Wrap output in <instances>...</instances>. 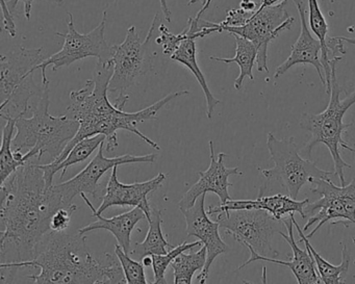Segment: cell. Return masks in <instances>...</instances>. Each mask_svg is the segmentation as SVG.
<instances>
[{
  "label": "cell",
  "mask_w": 355,
  "mask_h": 284,
  "mask_svg": "<svg viewBox=\"0 0 355 284\" xmlns=\"http://www.w3.org/2000/svg\"><path fill=\"white\" fill-rule=\"evenodd\" d=\"M161 24V14L157 13L143 42L137 34L136 26H130L123 42L119 45H114L112 55L114 74L110 82V93H122L128 90L136 84L139 78L146 76L153 70L151 44L159 36Z\"/></svg>",
  "instance_id": "cell-8"
},
{
  "label": "cell",
  "mask_w": 355,
  "mask_h": 284,
  "mask_svg": "<svg viewBox=\"0 0 355 284\" xmlns=\"http://www.w3.org/2000/svg\"><path fill=\"white\" fill-rule=\"evenodd\" d=\"M209 157L211 163L207 171L199 172V180L193 184L186 194L180 199L178 206L180 209L191 208L194 206L197 199L205 193H214L219 197L221 204L232 200L228 188L232 186L228 178L230 176H243L242 172L239 171V167L227 168L224 165V159L227 154L219 153L216 157L215 147L213 141H209Z\"/></svg>",
  "instance_id": "cell-15"
},
{
  "label": "cell",
  "mask_w": 355,
  "mask_h": 284,
  "mask_svg": "<svg viewBox=\"0 0 355 284\" xmlns=\"http://www.w3.org/2000/svg\"><path fill=\"white\" fill-rule=\"evenodd\" d=\"M345 43H348V44L354 45L355 46V38H346V37H340Z\"/></svg>",
  "instance_id": "cell-41"
},
{
  "label": "cell",
  "mask_w": 355,
  "mask_h": 284,
  "mask_svg": "<svg viewBox=\"0 0 355 284\" xmlns=\"http://www.w3.org/2000/svg\"><path fill=\"white\" fill-rule=\"evenodd\" d=\"M311 188L313 194L319 195L321 199L309 203L304 208L309 221L303 227V231L309 230L311 226L315 229L307 234V238H313L315 232L328 222L354 224L355 225V178L350 184L338 186L331 179H318Z\"/></svg>",
  "instance_id": "cell-11"
},
{
  "label": "cell",
  "mask_w": 355,
  "mask_h": 284,
  "mask_svg": "<svg viewBox=\"0 0 355 284\" xmlns=\"http://www.w3.org/2000/svg\"><path fill=\"white\" fill-rule=\"evenodd\" d=\"M217 222L239 244L253 249L261 256L277 258L279 252L272 247L274 234L282 231V220L263 209H236L218 213Z\"/></svg>",
  "instance_id": "cell-9"
},
{
  "label": "cell",
  "mask_w": 355,
  "mask_h": 284,
  "mask_svg": "<svg viewBox=\"0 0 355 284\" xmlns=\"http://www.w3.org/2000/svg\"><path fill=\"white\" fill-rule=\"evenodd\" d=\"M290 217L292 218L293 223H294L295 228L300 236V242H304L305 248L307 249L313 260H315V269H317L318 274H319L320 281L323 284H340L343 283L342 275L348 272L349 267H350L351 256L349 254L348 248L347 245L345 244L342 249V261L340 265H334L328 263L327 260L323 258L319 253L315 251V249L311 246L309 242V238L304 236L303 229H301L299 224L295 220L294 213H291Z\"/></svg>",
  "instance_id": "cell-21"
},
{
  "label": "cell",
  "mask_w": 355,
  "mask_h": 284,
  "mask_svg": "<svg viewBox=\"0 0 355 284\" xmlns=\"http://www.w3.org/2000/svg\"><path fill=\"white\" fill-rule=\"evenodd\" d=\"M240 8L244 11L250 12V13H254L257 11V3L252 0H242L240 3Z\"/></svg>",
  "instance_id": "cell-37"
},
{
  "label": "cell",
  "mask_w": 355,
  "mask_h": 284,
  "mask_svg": "<svg viewBox=\"0 0 355 284\" xmlns=\"http://www.w3.org/2000/svg\"><path fill=\"white\" fill-rule=\"evenodd\" d=\"M201 242H184V244L178 245V247L172 248L167 254L151 255L153 256V269L155 274V281L153 283L165 284L167 283L166 280V271L168 267L171 265L172 261L180 254L187 250H193V248L197 246H201Z\"/></svg>",
  "instance_id": "cell-29"
},
{
  "label": "cell",
  "mask_w": 355,
  "mask_h": 284,
  "mask_svg": "<svg viewBox=\"0 0 355 284\" xmlns=\"http://www.w3.org/2000/svg\"><path fill=\"white\" fill-rule=\"evenodd\" d=\"M19 1H24V16H26V19L30 20L31 16H32L33 3H34L35 0H8V8H9L10 11H11L12 13L15 11L16 7H17ZM46 1L51 3H55V5H63V0H46Z\"/></svg>",
  "instance_id": "cell-35"
},
{
  "label": "cell",
  "mask_w": 355,
  "mask_h": 284,
  "mask_svg": "<svg viewBox=\"0 0 355 284\" xmlns=\"http://www.w3.org/2000/svg\"><path fill=\"white\" fill-rule=\"evenodd\" d=\"M76 209H78V206L74 204L58 209L51 218V230L58 232L66 231L69 227L72 215L74 211H76Z\"/></svg>",
  "instance_id": "cell-32"
},
{
  "label": "cell",
  "mask_w": 355,
  "mask_h": 284,
  "mask_svg": "<svg viewBox=\"0 0 355 284\" xmlns=\"http://www.w3.org/2000/svg\"><path fill=\"white\" fill-rule=\"evenodd\" d=\"M236 40V55L232 59H223V57H211V61L220 62V63L232 64L236 63L240 67V74L234 80V89L240 91L243 87V82L246 78L250 80H254L253 76V67L257 62V48L254 44L248 39L234 35Z\"/></svg>",
  "instance_id": "cell-25"
},
{
  "label": "cell",
  "mask_w": 355,
  "mask_h": 284,
  "mask_svg": "<svg viewBox=\"0 0 355 284\" xmlns=\"http://www.w3.org/2000/svg\"><path fill=\"white\" fill-rule=\"evenodd\" d=\"M342 57H334L330 60L331 66V78H330V100L327 109L320 114H302L300 120V127L311 134L307 144L305 145L304 152L307 159H311V150L318 144H324L329 149L330 154L334 163V174L338 175L340 186H345L344 170L352 168L340 157V146L352 152L353 148L347 144L343 139L345 130L350 127L351 123L343 122L344 116L348 109L355 105V90L349 93L348 96L340 99L342 89L336 78V67Z\"/></svg>",
  "instance_id": "cell-5"
},
{
  "label": "cell",
  "mask_w": 355,
  "mask_h": 284,
  "mask_svg": "<svg viewBox=\"0 0 355 284\" xmlns=\"http://www.w3.org/2000/svg\"><path fill=\"white\" fill-rule=\"evenodd\" d=\"M142 263L144 265L145 267H153V256L151 255H148V256H145L144 258H142Z\"/></svg>",
  "instance_id": "cell-40"
},
{
  "label": "cell",
  "mask_w": 355,
  "mask_h": 284,
  "mask_svg": "<svg viewBox=\"0 0 355 284\" xmlns=\"http://www.w3.org/2000/svg\"><path fill=\"white\" fill-rule=\"evenodd\" d=\"M67 15L69 16V21L67 22L68 32L66 34H55L64 38L63 48L49 59H45L38 66V70L40 69L42 72V85H49L46 76V69L49 66H53V70L55 72L60 68L65 66L68 67L74 62L86 57H94L97 61L101 62H109L112 60L113 46L107 44L105 37L107 12H103L101 24L88 34H80L74 26L73 15L71 13H67Z\"/></svg>",
  "instance_id": "cell-10"
},
{
  "label": "cell",
  "mask_w": 355,
  "mask_h": 284,
  "mask_svg": "<svg viewBox=\"0 0 355 284\" xmlns=\"http://www.w3.org/2000/svg\"><path fill=\"white\" fill-rule=\"evenodd\" d=\"M286 1L279 5L266 8L263 11H255L244 26L225 28L223 32L238 35L248 39L257 48V70L269 72L268 68V46L282 32L291 30L295 22L294 17H288L286 10Z\"/></svg>",
  "instance_id": "cell-12"
},
{
  "label": "cell",
  "mask_w": 355,
  "mask_h": 284,
  "mask_svg": "<svg viewBox=\"0 0 355 284\" xmlns=\"http://www.w3.org/2000/svg\"><path fill=\"white\" fill-rule=\"evenodd\" d=\"M114 74L113 61H97L94 76L92 80H87L85 86L80 90L70 93V105L66 109L65 115L70 119L76 120L80 123L78 134L68 143L63 152L53 163H60L67 157L69 151L80 141L96 134H105L107 136V152H113L119 146L117 132L119 130H128L142 139L146 144L159 150L161 147L153 142L148 136H144L138 130V124L147 120L157 119V113L172 100L182 96L190 95L189 91H178L162 98L150 107L136 112L126 113L117 105H112L109 101V86Z\"/></svg>",
  "instance_id": "cell-2"
},
{
  "label": "cell",
  "mask_w": 355,
  "mask_h": 284,
  "mask_svg": "<svg viewBox=\"0 0 355 284\" xmlns=\"http://www.w3.org/2000/svg\"><path fill=\"white\" fill-rule=\"evenodd\" d=\"M344 134L347 139V144L352 145V152L355 153V123H351L350 127L345 130Z\"/></svg>",
  "instance_id": "cell-36"
},
{
  "label": "cell",
  "mask_w": 355,
  "mask_h": 284,
  "mask_svg": "<svg viewBox=\"0 0 355 284\" xmlns=\"http://www.w3.org/2000/svg\"><path fill=\"white\" fill-rule=\"evenodd\" d=\"M207 247H201L197 252H191L189 254L180 253L171 263L174 273V283L191 284L193 276L197 271H202L207 263Z\"/></svg>",
  "instance_id": "cell-27"
},
{
  "label": "cell",
  "mask_w": 355,
  "mask_h": 284,
  "mask_svg": "<svg viewBox=\"0 0 355 284\" xmlns=\"http://www.w3.org/2000/svg\"><path fill=\"white\" fill-rule=\"evenodd\" d=\"M80 197L84 199L86 204L90 207L93 217L96 218L97 221L93 222V223H90L85 227L80 228L78 231L85 234L87 232L94 231V230H107L115 236L118 244L122 247V249L128 254H130L132 253V238H132V231H134L135 227L139 222L142 221V220H147V215L144 211L141 209L140 207H134L132 211H128V213H121V215H115V217L107 219V218H103V215L97 213V209L94 208L86 194H82Z\"/></svg>",
  "instance_id": "cell-20"
},
{
  "label": "cell",
  "mask_w": 355,
  "mask_h": 284,
  "mask_svg": "<svg viewBox=\"0 0 355 284\" xmlns=\"http://www.w3.org/2000/svg\"><path fill=\"white\" fill-rule=\"evenodd\" d=\"M1 9H3V28L7 30L8 34L15 38L16 34H17V28H16L15 22H14L13 16H12V12L10 11L8 8L7 1L6 0H1Z\"/></svg>",
  "instance_id": "cell-34"
},
{
  "label": "cell",
  "mask_w": 355,
  "mask_h": 284,
  "mask_svg": "<svg viewBox=\"0 0 355 284\" xmlns=\"http://www.w3.org/2000/svg\"><path fill=\"white\" fill-rule=\"evenodd\" d=\"M149 229L146 238L143 242H137L136 248L132 251V254L137 255L140 260L148 255L167 254L174 246H172L163 234L162 230V211L153 208L151 219L148 221Z\"/></svg>",
  "instance_id": "cell-24"
},
{
  "label": "cell",
  "mask_w": 355,
  "mask_h": 284,
  "mask_svg": "<svg viewBox=\"0 0 355 284\" xmlns=\"http://www.w3.org/2000/svg\"><path fill=\"white\" fill-rule=\"evenodd\" d=\"M284 0H261V5L257 8V11H263L266 8L273 7V6L279 5Z\"/></svg>",
  "instance_id": "cell-38"
},
{
  "label": "cell",
  "mask_w": 355,
  "mask_h": 284,
  "mask_svg": "<svg viewBox=\"0 0 355 284\" xmlns=\"http://www.w3.org/2000/svg\"><path fill=\"white\" fill-rule=\"evenodd\" d=\"M159 3H161L164 19H165L166 21L171 22V12H170L169 7H168L167 0H159Z\"/></svg>",
  "instance_id": "cell-39"
},
{
  "label": "cell",
  "mask_w": 355,
  "mask_h": 284,
  "mask_svg": "<svg viewBox=\"0 0 355 284\" xmlns=\"http://www.w3.org/2000/svg\"><path fill=\"white\" fill-rule=\"evenodd\" d=\"M66 207L61 194L47 186L40 165L28 161L1 182V263L32 260L51 231L53 213Z\"/></svg>",
  "instance_id": "cell-1"
},
{
  "label": "cell",
  "mask_w": 355,
  "mask_h": 284,
  "mask_svg": "<svg viewBox=\"0 0 355 284\" xmlns=\"http://www.w3.org/2000/svg\"><path fill=\"white\" fill-rule=\"evenodd\" d=\"M267 147L274 167L269 169L259 168V171L268 180L279 182L293 199L298 198L299 192L305 184H313L318 179H330V176L334 174V172L320 169L317 163L309 159H303L299 154L298 147L293 136L277 139L269 132Z\"/></svg>",
  "instance_id": "cell-7"
},
{
  "label": "cell",
  "mask_w": 355,
  "mask_h": 284,
  "mask_svg": "<svg viewBox=\"0 0 355 284\" xmlns=\"http://www.w3.org/2000/svg\"><path fill=\"white\" fill-rule=\"evenodd\" d=\"M16 121L17 120L12 119V118L6 119L7 123H6L3 130V142H1V150H0L1 182L5 181L8 177H10L16 170L28 163L26 161H19L14 157L12 141H13V134L16 130Z\"/></svg>",
  "instance_id": "cell-28"
},
{
  "label": "cell",
  "mask_w": 355,
  "mask_h": 284,
  "mask_svg": "<svg viewBox=\"0 0 355 284\" xmlns=\"http://www.w3.org/2000/svg\"><path fill=\"white\" fill-rule=\"evenodd\" d=\"M309 28L319 39L322 44L321 62L324 67L326 78V93L330 94V78H331V66H330L329 48L327 46V34L329 28L325 17L320 9L318 0H309Z\"/></svg>",
  "instance_id": "cell-26"
},
{
  "label": "cell",
  "mask_w": 355,
  "mask_h": 284,
  "mask_svg": "<svg viewBox=\"0 0 355 284\" xmlns=\"http://www.w3.org/2000/svg\"><path fill=\"white\" fill-rule=\"evenodd\" d=\"M116 256L119 259L125 275L128 284H146L147 279L145 275V267L142 261H137L130 258V254L122 249L119 244L115 246Z\"/></svg>",
  "instance_id": "cell-30"
},
{
  "label": "cell",
  "mask_w": 355,
  "mask_h": 284,
  "mask_svg": "<svg viewBox=\"0 0 355 284\" xmlns=\"http://www.w3.org/2000/svg\"><path fill=\"white\" fill-rule=\"evenodd\" d=\"M38 103L31 107L30 118H18L16 136L12 141L13 151L31 152L37 161L49 154L51 161L63 152L68 143L78 134L80 123L66 115L53 117L49 114V85H42Z\"/></svg>",
  "instance_id": "cell-4"
},
{
  "label": "cell",
  "mask_w": 355,
  "mask_h": 284,
  "mask_svg": "<svg viewBox=\"0 0 355 284\" xmlns=\"http://www.w3.org/2000/svg\"><path fill=\"white\" fill-rule=\"evenodd\" d=\"M207 193L197 199L194 206L191 208L180 209L187 222V236H195L200 240L202 246L207 247V263L200 275L197 277V282L205 283L209 275L211 265L219 255L227 253L230 247L223 242L219 233L220 224L209 219V213L205 207Z\"/></svg>",
  "instance_id": "cell-14"
},
{
  "label": "cell",
  "mask_w": 355,
  "mask_h": 284,
  "mask_svg": "<svg viewBox=\"0 0 355 284\" xmlns=\"http://www.w3.org/2000/svg\"><path fill=\"white\" fill-rule=\"evenodd\" d=\"M105 142L101 143L98 152L94 159L87 165L82 172L76 177L57 184L55 188L59 190L65 206L73 204L72 200L78 195H90L93 198L98 199L99 181L109 170L116 166L126 165V163H153L157 159V154L136 155L125 154L117 157H105L103 154Z\"/></svg>",
  "instance_id": "cell-13"
},
{
  "label": "cell",
  "mask_w": 355,
  "mask_h": 284,
  "mask_svg": "<svg viewBox=\"0 0 355 284\" xmlns=\"http://www.w3.org/2000/svg\"><path fill=\"white\" fill-rule=\"evenodd\" d=\"M311 203V199L297 201L288 195L276 194L273 196L259 195L255 200H230L219 206H209L207 213L209 215H218L224 211H236V209H263L271 213L275 219L282 220L284 215L298 213L302 219L307 218L304 208Z\"/></svg>",
  "instance_id": "cell-19"
},
{
  "label": "cell",
  "mask_w": 355,
  "mask_h": 284,
  "mask_svg": "<svg viewBox=\"0 0 355 284\" xmlns=\"http://www.w3.org/2000/svg\"><path fill=\"white\" fill-rule=\"evenodd\" d=\"M196 55V40L187 39V40H184L180 43V46L174 51L173 55L170 57V59L172 61L182 64V65H184V67L188 68L192 72L193 76H195L197 82L200 85L203 94H205V100H207V118L211 119L216 107L220 105L221 101L216 98L213 93L209 90L205 76H203L202 71H201L200 67H199L198 63H197Z\"/></svg>",
  "instance_id": "cell-22"
},
{
  "label": "cell",
  "mask_w": 355,
  "mask_h": 284,
  "mask_svg": "<svg viewBox=\"0 0 355 284\" xmlns=\"http://www.w3.org/2000/svg\"><path fill=\"white\" fill-rule=\"evenodd\" d=\"M45 60L44 49L20 46L0 59V116L17 120L31 113L32 97H40L43 86H37L34 72Z\"/></svg>",
  "instance_id": "cell-6"
},
{
  "label": "cell",
  "mask_w": 355,
  "mask_h": 284,
  "mask_svg": "<svg viewBox=\"0 0 355 284\" xmlns=\"http://www.w3.org/2000/svg\"><path fill=\"white\" fill-rule=\"evenodd\" d=\"M107 140L105 134H96L90 138L84 139L80 141L76 146L69 151L66 159L60 163H51L47 165H40L41 169L44 172L45 180H46L47 186H53V178L55 174L59 171H62L61 178L65 176L68 168L76 163H82L86 161L98 147H101V143Z\"/></svg>",
  "instance_id": "cell-23"
},
{
  "label": "cell",
  "mask_w": 355,
  "mask_h": 284,
  "mask_svg": "<svg viewBox=\"0 0 355 284\" xmlns=\"http://www.w3.org/2000/svg\"><path fill=\"white\" fill-rule=\"evenodd\" d=\"M293 3L296 6L299 16H300V35L295 44L293 45L292 51H291L288 59L276 68L274 80H277L286 72H288L291 68L299 65V64L311 65L317 70L321 85L326 89L325 72H324V67L322 65L321 57H320L322 49L321 42L319 39L313 38L309 32L306 18H305L306 11H305L302 0H293Z\"/></svg>",
  "instance_id": "cell-17"
},
{
  "label": "cell",
  "mask_w": 355,
  "mask_h": 284,
  "mask_svg": "<svg viewBox=\"0 0 355 284\" xmlns=\"http://www.w3.org/2000/svg\"><path fill=\"white\" fill-rule=\"evenodd\" d=\"M207 0H190L189 1L188 6L196 5V3H205Z\"/></svg>",
  "instance_id": "cell-42"
},
{
  "label": "cell",
  "mask_w": 355,
  "mask_h": 284,
  "mask_svg": "<svg viewBox=\"0 0 355 284\" xmlns=\"http://www.w3.org/2000/svg\"><path fill=\"white\" fill-rule=\"evenodd\" d=\"M288 234L284 233L280 231L279 234L284 238L288 246L291 247L293 251V259L291 261L279 260L277 258H272V257L261 256L257 254L253 249H248L250 252V257L248 260L245 261L242 265L238 267V269H244L247 265L254 261H267V263H275V265H284V267H288L291 271L294 274L297 282L299 284H318L321 283L320 281L319 274H318L317 269H315V260L311 253L307 251L299 248L298 244L294 238V223H293L292 218L290 219H282Z\"/></svg>",
  "instance_id": "cell-18"
},
{
  "label": "cell",
  "mask_w": 355,
  "mask_h": 284,
  "mask_svg": "<svg viewBox=\"0 0 355 284\" xmlns=\"http://www.w3.org/2000/svg\"><path fill=\"white\" fill-rule=\"evenodd\" d=\"M253 15L250 12L244 11L241 9H232L228 10L227 15L223 21L217 24L218 28H220L221 33L223 32L224 28H230V26H241L246 24L247 20Z\"/></svg>",
  "instance_id": "cell-33"
},
{
  "label": "cell",
  "mask_w": 355,
  "mask_h": 284,
  "mask_svg": "<svg viewBox=\"0 0 355 284\" xmlns=\"http://www.w3.org/2000/svg\"><path fill=\"white\" fill-rule=\"evenodd\" d=\"M187 40L186 37L182 33L180 34H172L168 28H166L164 24H161L159 26V36L155 38V43L157 45H161L163 47V53L166 55H170L171 57L173 55L174 51L178 48L180 43L182 41Z\"/></svg>",
  "instance_id": "cell-31"
},
{
  "label": "cell",
  "mask_w": 355,
  "mask_h": 284,
  "mask_svg": "<svg viewBox=\"0 0 355 284\" xmlns=\"http://www.w3.org/2000/svg\"><path fill=\"white\" fill-rule=\"evenodd\" d=\"M352 240H353V242H354V244H355V238H352Z\"/></svg>",
  "instance_id": "cell-43"
},
{
  "label": "cell",
  "mask_w": 355,
  "mask_h": 284,
  "mask_svg": "<svg viewBox=\"0 0 355 284\" xmlns=\"http://www.w3.org/2000/svg\"><path fill=\"white\" fill-rule=\"evenodd\" d=\"M118 166L112 169L111 177L107 182L105 194L103 195V202L97 209L99 215L105 213L107 209L113 206H132L140 207L147 215V221L151 219L150 203L148 201V195L157 190L163 186L167 175L159 173L153 179L144 182H135L132 184H122L117 176Z\"/></svg>",
  "instance_id": "cell-16"
},
{
  "label": "cell",
  "mask_w": 355,
  "mask_h": 284,
  "mask_svg": "<svg viewBox=\"0 0 355 284\" xmlns=\"http://www.w3.org/2000/svg\"><path fill=\"white\" fill-rule=\"evenodd\" d=\"M80 231H53L41 242L36 256L21 263H1L0 282L13 283L20 269H40L28 276L34 283H126L117 256L105 253L103 259L93 256Z\"/></svg>",
  "instance_id": "cell-3"
}]
</instances>
